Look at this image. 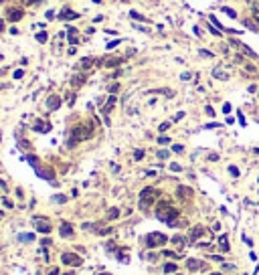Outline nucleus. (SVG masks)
I'll use <instances>...</instances> for the list:
<instances>
[{"mask_svg":"<svg viewBox=\"0 0 259 275\" xmlns=\"http://www.w3.org/2000/svg\"><path fill=\"white\" fill-rule=\"evenodd\" d=\"M156 217L162 221V223H166L168 227H174L176 225V217H178V211L176 209H172L170 204H160L158 206V213H156Z\"/></svg>","mask_w":259,"mask_h":275,"instance_id":"f257e3e1","label":"nucleus"},{"mask_svg":"<svg viewBox=\"0 0 259 275\" xmlns=\"http://www.w3.org/2000/svg\"><path fill=\"white\" fill-rule=\"evenodd\" d=\"M156 196H158V190H156V188H144L142 194H140V206H142V209H148V206L154 202Z\"/></svg>","mask_w":259,"mask_h":275,"instance_id":"f03ea898","label":"nucleus"},{"mask_svg":"<svg viewBox=\"0 0 259 275\" xmlns=\"http://www.w3.org/2000/svg\"><path fill=\"white\" fill-rule=\"evenodd\" d=\"M168 237L166 235H162V233H150L146 237V247H162V245H166Z\"/></svg>","mask_w":259,"mask_h":275,"instance_id":"7ed1b4c3","label":"nucleus"},{"mask_svg":"<svg viewBox=\"0 0 259 275\" xmlns=\"http://www.w3.org/2000/svg\"><path fill=\"white\" fill-rule=\"evenodd\" d=\"M61 261L65 265H73V267H79L83 261H81V255H75V253H63L61 255Z\"/></svg>","mask_w":259,"mask_h":275,"instance_id":"20e7f679","label":"nucleus"},{"mask_svg":"<svg viewBox=\"0 0 259 275\" xmlns=\"http://www.w3.org/2000/svg\"><path fill=\"white\" fill-rule=\"evenodd\" d=\"M115 105V95H111V97H107V103L101 107V113L105 116V124H109V120H107V113H109V109Z\"/></svg>","mask_w":259,"mask_h":275,"instance_id":"39448f33","label":"nucleus"},{"mask_svg":"<svg viewBox=\"0 0 259 275\" xmlns=\"http://www.w3.org/2000/svg\"><path fill=\"white\" fill-rule=\"evenodd\" d=\"M37 231L41 233H51V223H47L43 219H37Z\"/></svg>","mask_w":259,"mask_h":275,"instance_id":"423d86ee","label":"nucleus"},{"mask_svg":"<svg viewBox=\"0 0 259 275\" xmlns=\"http://www.w3.org/2000/svg\"><path fill=\"white\" fill-rule=\"evenodd\" d=\"M59 16H61V20H73V18H79V14H77V12L69 10V8H63Z\"/></svg>","mask_w":259,"mask_h":275,"instance_id":"0eeeda50","label":"nucleus"},{"mask_svg":"<svg viewBox=\"0 0 259 275\" xmlns=\"http://www.w3.org/2000/svg\"><path fill=\"white\" fill-rule=\"evenodd\" d=\"M95 63V65H99V61H95V59H91V57H85V59H81V63H79V69H91V65Z\"/></svg>","mask_w":259,"mask_h":275,"instance_id":"6e6552de","label":"nucleus"},{"mask_svg":"<svg viewBox=\"0 0 259 275\" xmlns=\"http://www.w3.org/2000/svg\"><path fill=\"white\" fill-rule=\"evenodd\" d=\"M59 105H61V99H59L57 95H51V97H49V101H47V107H49L51 111L59 109Z\"/></svg>","mask_w":259,"mask_h":275,"instance_id":"1a4fd4ad","label":"nucleus"},{"mask_svg":"<svg viewBox=\"0 0 259 275\" xmlns=\"http://www.w3.org/2000/svg\"><path fill=\"white\" fill-rule=\"evenodd\" d=\"M20 18H22V10L20 8H10L8 10V20L14 22V20H20Z\"/></svg>","mask_w":259,"mask_h":275,"instance_id":"9d476101","label":"nucleus"},{"mask_svg":"<svg viewBox=\"0 0 259 275\" xmlns=\"http://www.w3.org/2000/svg\"><path fill=\"white\" fill-rule=\"evenodd\" d=\"M59 231H61V235H63V237H73V227L69 225V223H63Z\"/></svg>","mask_w":259,"mask_h":275,"instance_id":"9b49d317","label":"nucleus"},{"mask_svg":"<svg viewBox=\"0 0 259 275\" xmlns=\"http://www.w3.org/2000/svg\"><path fill=\"white\" fill-rule=\"evenodd\" d=\"M186 267H188V269H202L204 265H202V261H196V259H188V261H186Z\"/></svg>","mask_w":259,"mask_h":275,"instance_id":"f8f14e48","label":"nucleus"},{"mask_svg":"<svg viewBox=\"0 0 259 275\" xmlns=\"http://www.w3.org/2000/svg\"><path fill=\"white\" fill-rule=\"evenodd\" d=\"M202 233H204V229H202V227H194L192 231H190V239H192V241H196Z\"/></svg>","mask_w":259,"mask_h":275,"instance_id":"ddd939ff","label":"nucleus"},{"mask_svg":"<svg viewBox=\"0 0 259 275\" xmlns=\"http://www.w3.org/2000/svg\"><path fill=\"white\" fill-rule=\"evenodd\" d=\"M33 239H35L33 233H22V235H18V241H20V243H31Z\"/></svg>","mask_w":259,"mask_h":275,"instance_id":"4468645a","label":"nucleus"},{"mask_svg":"<svg viewBox=\"0 0 259 275\" xmlns=\"http://www.w3.org/2000/svg\"><path fill=\"white\" fill-rule=\"evenodd\" d=\"M71 83H73V87H75V89H77V87H81V85H83V83H85V77H83V75H75V77H73V81H71Z\"/></svg>","mask_w":259,"mask_h":275,"instance_id":"2eb2a0df","label":"nucleus"},{"mask_svg":"<svg viewBox=\"0 0 259 275\" xmlns=\"http://www.w3.org/2000/svg\"><path fill=\"white\" fill-rule=\"evenodd\" d=\"M35 130H37V132H49L51 126H47V124H43V122H37V124H35Z\"/></svg>","mask_w":259,"mask_h":275,"instance_id":"dca6fc26","label":"nucleus"},{"mask_svg":"<svg viewBox=\"0 0 259 275\" xmlns=\"http://www.w3.org/2000/svg\"><path fill=\"white\" fill-rule=\"evenodd\" d=\"M219 243H221V249L225 251V253H227V251H229V243H227V235H221L219 237Z\"/></svg>","mask_w":259,"mask_h":275,"instance_id":"f3484780","label":"nucleus"},{"mask_svg":"<svg viewBox=\"0 0 259 275\" xmlns=\"http://www.w3.org/2000/svg\"><path fill=\"white\" fill-rule=\"evenodd\" d=\"M178 196H180V198H188V196H190V188L180 186V188H178Z\"/></svg>","mask_w":259,"mask_h":275,"instance_id":"a211bd4d","label":"nucleus"},{"mask_svg":"<svg viewBox=\"0 0 259 275\" xmlns=\"http://www.w3.org/2000/svg\"><path fill=\"white\" fill-rule=\"evenodd\" d=\"M213 75H215L217 79H223V81H225V79H229V75H227L225 71H221V69H215V71H213Z\"/></svg>","mask_w":259,"mask_h":275,"instance_id":"6ab92c4d","label":"nucleus"},{"mask_svg":"<svg viewBox=\"0 0 259 275\" xmlns=\"http://www.w3.org/2000/svg\"><path fill=\"white\" fill-rule=\"evenodd\" d=\"M122 63V59H105L103 61V65H107V67H115V65H120Z\"/></svg>","mask_w":259,"mask_h":275,"instance_id":"aec40b11","label":"nucleus"},{"mask_svg":"<svg viewBox=\"0 0 259 275\" xmlns=\"http://www.w3.org/2000/svg\"><path fill=\"white\" fill-rule=\"evenodd\" d=\"M172 243H174L176 247H182V245H184V241H182V237H180V235H176V237H172Z\"/></svg>","mask_w":259,"mask_h":275,"instance_id":"412c9836","label":"nucleus"},{"mask_svg":"<svg viewBox=\"0 0 259 275\" xmlns=\"http://www.w3.org/2000/svg\"><path fill=\"white\" fill-rule=\"evenodd\" d=\"M164 271H166V273H174V271H176V265H174V263L164 265Z\"/></svg>","mask_w":259,"mask_h":275,"instance_id":"4be33fe9","label":"nucleus"},{"mask_svg":"<svg viewBox=\"0 0 259 275\" xmlns=\"http://www.w3.org/2000/svg\"><path fill=\"white\" fill-rule=\"evenodd\" d=\"M223 12H225V14H229L231 18H237V12H235L233 8H223Z\"/></svg>","mask_w":259,"mask_h":275,"instance_id":"5701e85b","label":"nucleus"},{"mask_svg":"<svg viewBox=\"0 0 259 275\" xmlns=\"http://www.w3.org/2000/svg\"><path fill=\"white\" fill-rule=\"evenodd\" d=\"M229 172H231V176H235V178L239 176V168H237V166H229Z\"/></svg>","mask_w":259,"mask_h":275,"instance_id":"b1692460","label":"nucleus"},{"mask_svg":"<svg viewBox=\"0 0 259 275\" xmlns=\"http://www.w3.org/2000/svg\"><path fill=\"white\" fill-rule=\"evenodd\" d=\"M130 16H132L134 20H146V18H144L142 14H138V12H130Z\"/></svg>","mask_w":259,"mask_h":275,"instance_id":"393cba45","label":"nucleus"},{"mask_svg":"<svg viewBox=\"0 0 259 275\" xmlns=\"http://www.w3.org/2000/svg\"><path fill=\"white\" fill-rule=\"evenodd\" d=\"M37 41H39V43H45V41H47V33H39V35H37Z\"/></svg>","mask_w":259,"mask_h":275,"instance_id":"a878e982","label":"nucleus"},{"mask_svg":"<svg viewBox=\"0 0 259 275\" xmlns=\"http://www.w3.org/2000/svg\"><path fill=\"white\" fill-rule=\"evenodd\" d=\"M53 202H65V196H63V194H55V196H53Z\"/></svg>","mask_w":259,"mask_h":275,"instance_id":"bb28decb","label":"nucleus"},{"mask_svg":"<svg viewBox=\"0 0 259 275\" xmlns=\"http://www.w3.org/2000/svg\"><path fill=\"white\" fill-rule=\"evenodd\" d=\"M117 215H120V211H117V209H111V211H109V219H115Z\"/></svg>","mask_w":259,"mask_h":275,"instance_id":"cd10ccee","label":"nucleus"},{"mask_svg":"<svg viewBox=\"0 0 259 275\" xmlns=\"http://www.w3.org/2000/svg\"><path fill=\"white\" fill-rule=\"evenodd\" d=\"M142 156H144V152H142V150H136V154H134V158H136V160H142Z\"/></svg>","mask_w":259,"mask_h":275,"instance_id":"c85d7f7f","label":"nucleus"},{"mask_svg":"<svg viewBox=\"0 0 259 275\" xmlns=\"http://www.w3.org/2000/svg\"><path fill=\"white\" fill-rule=\"evenodd\" d=\"M158 158H162V160H164V158H168V152H166V150H162V152H158Z\"/></svg>","mask_w":259,"mask_h":275,"instance_id":"c756f323","label":"nucleus"},{"mask_svg":"<svg viewBox=\"0 0 259 275\" xmlns=\"http://www.w3.org/2000/svg\"><path fill=\"white\" fill-rule=\"evenodd\" d=\"M168 128H170V124H168V122H166V124H162V126H160V132H164V130H168Z\"/></svg>","mask_w":259,"mask_h":275,"instance_id":"7c9ffc66","label":"nucleus"},{"mask_svg":"<svg viewBox=\"0 0 259 275\" xmlns=\"http://www.w3.org/2000/svg\"><path fill=\"white\" fill-rule=\"evenodd\" d=\"M158 142H160V144H168L170 140H168V138H164V136H162V138H160V140H158Z\"/></svg>","mask_w":259,"mask_h":275,"instance_id":"2f4dec72","label":"nucleus"},{"mask_svg":"<svg viewBox=\"0 0 259 275\" xmlns=\"http://www.w3.org/2000/svg\"><path fill=\"white\" fill-rule=\"evenodd\" d=\"M223 111H225V113H229V111H231V105H229V103H225V105H223Z\"/></svg>","mask_w":259,"mask_h":275,"instance_id":"473e14b6","label":"nucleus"},{"mask_svg":"<svg viewBox=\"0 0 259 275\" xmlns=\"http://www.w3.org/2000/svg\"><path fill=\"white\" fill-rule=\"evenodd\" d=\"M170 168H172L174 172H180V166H178V164H170Z\"/></svg>","mask_w":259,"mask_h":275,"instance_id":"72a5a7b5","label":"nucleus"},{"mask_svg":"<svg viewBox=\"0 0 259 275\" xmlns=\"http://www.w3.org/2000/svg\"><path fill=\"white\" fill-rule=\"evenodd\" d=\"M172 150H174V152H178V154H180V152H182V146H178V144H176V146H174V148H172Z\"/></svg>","mask_w":259,"mask_h":275,"instance_id":"f704fd0d","label":"nucleus"},{"mask_svg":"<svg viewBox=\"0 0 259 275\" xmlns=\"http://www.w3.org/2000/svg\"><path fill=\"white\" fill-rule=\"evenodd\" d=\"M49 275H59V269H55V267H53V269L49 271Z\"/></svg>","mask_w":259,"mask_h":275,"instance_id":"c9c22d12","label":"nucleus"},{"mask_svg":"<svg viewBox=\"0 0 259 275\" xmlns=\"http://www.w3.org/2000/svg\"><path fill=\"white\" fill-rule=\"evenodd\" d=\"M2 29H4V22H2V20H0V31H2Z\"/></svg>","mask_w":259,"mask_h":275,"instance_id":"e433bc0d","label":"nucleus"},{"mask_svg":"<svg viewBox=\"0 0 259 275\" xmlns=\"http://www.w3.org/2000/svg\"><path fill=\"white\" fill-rule=\"evenodd\" d=\"M255 152H257V154H259V148H255Z\"/></svg>","mask_w":259,"mask_h":275,"instance_id":"4c0bfd02","label":"nucleus"},{"mask_svg":"<svg viewBox=\"0 0 259 275\" xmlns=\"http://www.w3.org/2000/svg\"><path fill=\"white\" fill-rule=\"evenodd\" d=\"M101 275H109V273H101Z\"/></svg>","mask_w":259,"mask_h":275,"instance_id":"58836bf2","label":"nucleus"}]
</instances>
